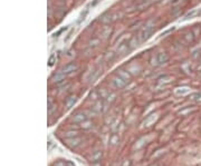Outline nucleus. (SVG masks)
<instances>
[{"instance_id": "28", "label": "nucleus", "mask_w": 201, "mask_h": 166, "mask_svg": "<svg viewBox=\"0 0 201 166\" xmlns=\"http://www.w3.org/2000/svg\"><path fill=\"white\" fill-rule=\"evenodd\" d=\"M101 1H102V0H94V1L91 4V6L92 7H94V6H96V4H99V2H101Z\"/></svg>"}, {"instance_id": "12", "label": "nucleus", "mask_w": 201, "mask_h": 166, "mask_svg": "<svg viewBox=\"0 0 201 166\" xmlns=\"http://www.w3.org/2000/svg\"><path fill=\"white\" fill-rule=\"evenodd\" d=\"M54 111H56V105L54 104L51 97H49V98H48V114L51 115Z\"/></svg>"}, {"instance_id": "25", "label": "nucleus", "mask_w": 201, "mask_h": 166, "mask_svg": "<svg viewBox=\"0 0 201 166\" xmlns=\"http://www.w3.org/2000/svg\"><path fill=\"white\" fill-rule=\"evenodd\" d=\"M54 166H68L67 165V162H64V161H58L54 164Z\"/></svg>"}, {"instance_id": "21", "label": "nucleus", "mask_w": 201, "mask_h": 166, "mask_svg": "<svg viewBox=\"0 0 201 166\" xmlns=\"http://www.w3.org/2000/svg\"><path fill=\"white\" fill-rule=\"evenodd\" d=\"M184 38L187 39V41H188V43H192L193 39H194V36H193L192 32H187V34H185V36H184Z\"/></svg>"}, {"instance_id": "32", "label": "nucleus", "mask_w": 201, "mask_h": 166, "mask_svg": "<svg viewBox=\"0 0 201 166\" xmlns=\"http://www.w3.org/2000/svg\"><path fill=\"white\" fill-rule=\"evenodd\" d=\"M67 165H68V166H75L72 162H67Z\"/></svg>"}, {"instance_id": "14", "label": "nucleus", "mask_w": 201, "mask_h": 166, "mask_svg": "<svg viewBox=\"0 0 201 166\" xmlns=\"http://www.w3.org/2000/svg\"><path fill=\"white\" fill-rule=\"evenodd\" d=\"M103 103H101V102H97V103L95 104L94 106L92 107V109H93V111L94 113H96V114H99V113H101V111H103Z\"/></svg>"}, {"instance_id": "10", "label": "nucleus", "mask_w": 201, "mask_h": 166, "mask_svg": "<svg viewBox=\"0 0 201 166\" xmlns=\"http://www.w3.org/2000/svg\"><path fill=\"white\" fill-rule=\"evenodd\" d=\"M141 43V40H140V38L138 37H133L132 39L129 41V46H130V49H133V48H136L139 46V44Z\"/></svg>"}, {"instance_id": "13", "label": "nucleus", "mask_w": 201, "mask_h": 166, "mask_svg": "<svg viewBox=\"0 0 201 166\" xmlns=\"http://www.w3.org/2000/svg\"><path fill=\"white\" fill-rule=\"evenodd\" d=\"M127 47H130V46H129V43H127V41H124V43H122V44H120L117 46V52H127Z\"/></svg>"}, {"instance_id": "26", "label": "nucleus", "mask_w": 201, "mask_h": 166, "mask_svg": "<svg viewBox=\"0 0 201 166\" xmlns=\"http://www.w3.org/2000/svg\"><path fill=\"white\" fill-rule=\"evenodd\" d=\"M99 43V40H97V39H96V40L93 39V40H92V41H91V43H90V44H91V45H90V46H91V47H96Z\"/></svg>"}, {"instance_id": "7", "label": "nucleus", "mask_w": 201, "mask_h": 166, "mask_svg": "<svg viewBox=\"0 0 201 166\" xmlns=\"http://www.w3.org/2000/svg\"><path fill=\"white\" fill-rule=\"evenodd\" d=\"M77 102V97L75 95H71L68 96L66 98V102H65V105H66V108L67 109H71L72 107L74 106Z\"/></svg>"}, {"instance_id": "23", "label": "nucleus", "mask_w": 201, "mask_h": 166, "mask_svg": "<svg viewBox=\"0 0 201 166\" xmlns=\"http://www.w3.org/2000/svg\"><path fill=\"white\" fill-rule=\"evenodd\" d=\"M196 15H197V10H192V11H190L188 15H185L184 19H190V18H193Z\"/></svg>"}, {"instance_id": "19", "label": "nucleus", "mask_w": 201, "mask_h": 166, "mask_svg": "<svg viewBox=\"0 0 201 166\" xmlns=\"http://www.w3.org/2000/svg\"><path fill=\"white\" fill-rule=\"evenodd\" d=\"M117 75L120 76V77H122L123 79H125V80H129V79H130V75L124 70H117Z\"/></svg>"}, {"instance_id": "15", "label": "nucleus", "mask_w": 201, "mask_h": 166, "mask_svg": "<svg viewBox=\"0 0 201 166\" xmlns=\"http://www.w3.org/2000/svg\"><path fill=\"white\" fill-rule=\"evenodd\" d=\"M155 119H157V115H150V116H149V117L144 120L143 124H144V126H151L150 124H152Z\"/></svg>"}, {"instance_id": "17", "label": "nucleus", "mask_w": 201, "mask_h": 166, "mask_svg": "<svg viewBox=\"0 0 201 166\" xmlns=\"http://www.w3.org/2000/svg\"><path fill=\"white\" fill-rule=\"evenodd\" d=\"M118 141H120V138H118V135L113 134V135H112V136H111V138H110L111 145H113V146H115V145H117V144H118Z\"/></svg>"}, {"instance_id": "29", "label": "nucleus", "mask_w": 201, "mask_h": 166, "mask_svg": "<svg viewBox=\"0 0 201 166\" xmlns=\"http://www.w3.org/2000/svg\"><path fill=\"white\" fill-rule=\"evenodd\" d=\"M86 15H87V11H85V12H84V15H83V13H82V16H81V18H79V22H81L82 20H84V19H85V16H86Z\"/></svg>"}, {"instance_id": "31", "label": "nucleus", "mask_w": 201, "mask_h": 166, "mask_svg": "<svg viewBox=\"0 0 201 166\" xmlns=\"http://www.w3.org/2000/svg\"><path fill=\"white\" fill-rule=\"evenodd\" d=\"M130 165H131V162H130V161H125V162L123 163L122 166H130Z\"/></svg>"}, {"instance_id": "24", "label": "nucleus", "mask_w": 201, "mask_h": 166, "mask_svg": "<svg viewBox=\"0 0 201 166\" xmlns=\"http://www.w3.org/2000/svg\"><path fill=\"white\" fill-rule=\"evenodd\" d=\"M82 127H83V128H85V129H90V128H92V127H93V124H92V123H90V122H84L83 123V125H82Z\"/></svg>"}, {"instance_id": "11", "label": "nucleus", "mask_w": 201, "mask_h": 166, "mask_svg": "<svg viewBox=\"0 0 201 166\" xmlns=\"http://www.w3.org/2000/svg\"><path fill=\"white\" fill-rule=\"evenodd\" d=\"M111 15L110 13H107V12H105V13H103L102 16L99 17V21L102 22V24H108L111 21Z\"/></svg>"}, {"instance_id": "4", "label": "nucleus", "mask_w": 201, "mask_h": 166, "mask_svg": "<svg viewBox=\"0 0 201 166\" xmlns=\"http://www.w3.org/2000/svg\"><path fill=\"white\" fill-rule=\"evenodd\" d=\"M77 69H78V66H77L75 63H69V64H67V65H65V66L60 69V71L64 73L65 75H71L73 73H75Z\"/></svg>"}, {"instance_id": "30", "label": "nucleus", "mask_w": 201, "mask_h": 166, "mask_svg": "<svg viewBox=\"0 0 201 166\" xmlns=\"http://www.w3.org/2000/svg\"><path fill=\"white\" fill-rule=\"evenodd\" d=\"M92 166H103V165L101 162H94V163H92Z\"/></svg>"}, {"instance_id": "27", "label": "nucleus", "mask_w": 201, "mask_h": 166, "mask_svg": "<svg viewBox=\"0 0 201 166\" xmlns=\"http://www.w3.org/2000/svg\"><path fill=\"white\" fill-rule=\"evenodd\" d=\"M172 30H174V28H170V29H168L166 31H164V32H162L161 34V37H163V36H166V34H169V32H171Z\"/></svg>"}, {"instance_id": "6", "label": "nucleus", "mask_w": 201, "mask_h": 166, "mask_svg": "<svg viewBox=\"0 0 201 166\" xmlns=\"http://www.w3.org/2000/svg\"><path fill=\"white\" fill-rule=\"evenodd\" d=\"M169 61V56L166 55V52H159L158 55H157V63L158 65H164Z\"/></svg>"}, {"instance_id": "1", "label": "nucleus", "mask_w": 201, "mask_h": 166, "mask_svg": "<svg viewBox=\"0 0 201 166\" xmlns=\"http://www.w3.org/2000/svg\"><path fill=\"white\" fill-rule=\"evenodd\" d=\"M153 32H154V26L151 25L150 22V24H148L145 27L143 28L142 30H141V32H140V35H139V38L141 40V43L142 41H146L151 36L153 35Z\"/></svg>"}, {"instance_id": "16", "label": "nucleus", "mask_w": 201, "mask_h": 166, "mask_svg": "<svg viewBox=\"0 0 201 166\" xmlns=\"http://www.w3.org/2000/svg\"><path fill=\"white\" fill-rule=\"evenodd\" d=\"M190 93V88L188 87H182V88H178L175 90V94L177 95H187Z\"/></svg>"}, {"instance_id": "3", "label": "nucleus", "mask_w": 201, "mask_h": 166, "mask_svg": "<svg viewBox=\"0 0 201 166\" xmlns=\"http://www.w3.org/2000/svg\"><path fill=\"white\" fill-rule=\"evenodd\" d=\"M86 120H87V116L83 111H78V113L73 115V117H72V122L74 123V124H83Z\"/></svg>"}, {"instance_id": "9", "label": "nucleus", "mask_w": 201, "mask_h": 166, "mask_svg": "<svg viewBox=\"0 0 201 166\" xmlns=\"http://www.w3.org/2000/svg\"><path fill=\"white\" fill-rule=\"evenodd\" d=\"M65 74L64 73H62V71L59 70L57 71V73H55L54 75H53V77H51V80H53V83H60L62 80H64V78H65Z\"/></svg>"}, {"instance_id": "22", "label": "nucleus", "mask_w": 201, "mask_h": 166, "mask_svg": "<svg viewBox=\"0 0 201 166\" xmlns=\"http://www.w3.org/2000/svg\"><path fill=\"white\" fill-rule=\"evenodd\" d=\"M76 136H78V133L77 132H68L65 134V137L66 138H72V137H76Z\"/></svg>"}, {"instance_id": "18", "label": "nucleus", "mask_w": 201, "mask_h": 166, "mask_svg": "<svg viewBox=\"0 0 201 166\" xmlns=\"http://www.w3.org/2000/svg\"><path fill=\"white\" fill-rule=\"evenodd\" d=\"M99 74H101V71L99 70H94V71H92V74H91V77H90V82L91 83H93L95 79L97 78L99 76Z\"/></svg>"}, {"instance_id": "5", "label": "nucleus", "mask_w": 201, "mask_h": 166, "mask_svg": "<svg viewBox=\"0 0 201 166\" xmlns=\"http://www.w3.org/2000/svg\"><path fill=\"white\" fill-rule=\"evenodd\" d=\"M126 84H127V80L123 79L122 77H120V76H117V77H115V78L113 79V85H114L116 88H118V89L124 88L126 86Z\"/></svg>"}, {"instance_id": "20", "label": "nucleus", "mask_w": 201, "mask_h": 166, "mask_svg": "<svg viewBox=\"0 0 201 166\" xmlns=\"http://www.w3.org/2000/svg\"><path fill=\"white\" fill-rule=\"evenodd\" d=\"M190 98L194 100V102H201V91L200 93H194L192 95L190 96Z\"/></svg>"}, {"instance_id": "2", "label": "nucleus", "mask_w": 201, "mask_h": 166, "mask_svg": "<svg viewBox=\"0 0 201 166\" xmlns=\"http://www.w3.org/2000/svg\"><path fill=\"white\" fill-rule=\"evenodd\" d=\"M83 142L82 137L79 136H76V137H72V138H66V145L71 148H76L78 147Z\"/></svg>"}, {"instance_id": "8", "label": "nucleus", "mask_w": 201, "mask_h": 166, "mask_svg": "<svg viewBox=\"0 0 201 166\" xmlns=\"http://www.w3.org/2000/svg\"><path fill=\"white\" fill-rule=\"evenodd\" d=\"M103 157V152L101 150H94L93 152V154L91 156V161L92 163L94 162H101V159Z\"/></svg>"}]
</instances>
